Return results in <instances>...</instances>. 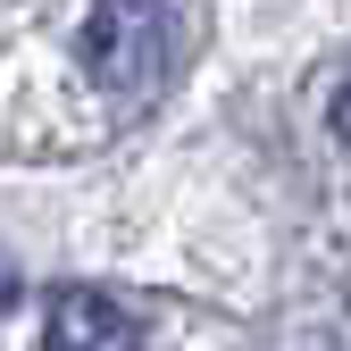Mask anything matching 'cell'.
<instances>
[{"instance_id": "6da1fadb", "label": "cell", "mask_w": 351, "mask_h": 351, "mask_svg": "<svg viewBox=\"0 0 351 351\" xmlns=\"http://www.w3.org/2000/svg\"><path fill=\"white\" fill-rule=\"evenodd\" d=\"M176 67V9L167 0H93L84 17V75L109 101H151Z\"/></svg>"}, {"instance_id": "7a4b0ae2", "label": "cell", "mask_w": 351, "mask_h": 351, "mask_svg": "<svg viewBox=\"0 0 351 351\" xmlns=\"http://www.w3.org/2000/svg\"><path fill=\"white\" fill-rule=\"evenodd\" d=\"M42 343H51V351H134V343H143V318H134V310H117L109 293L67 285V293H51Z\"/></svg>"}, {"instance_id": "3957f363", "label": "cell", "mask_w": 351, "mask_h": 351, "mask_svg": "<svg viewBox=\"0 0 351 351\" xmlns=\"http://www.w3.org/2000/svg\"><path fill=\"white\" fill-rule=\"evenodd\" d=\"M335 134H343V151H351V93L335 101Z\"/></svg>"}, {"instance_id": "277c9868", "label": "cell", "mask_w": 351, "mask_h": 351, "mask_svg": "<svg viewBox=\"0 0 351 351\" xmlns=\"http://www.w3.org/2000/svg\"><path fill=\"white\" fill-rule=\"evenodd\" d=\"M9 301H17V268H0V310H9Z\"/></svg>"}]
</instances>
